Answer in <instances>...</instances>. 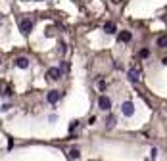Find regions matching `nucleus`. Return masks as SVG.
Returning a JSON list of instances; mask_svg holds the SVG:
<instances>
[{"label":"nucleus","mask_w":167,"mask_h":161,"mask_svg":"<svg viewBox=\"0 0 167 161\" xmlns=\"http://www.w3.org/2000/svg\"><path fill=\"white\" fill-rule=\"evenodd\" d=\"M98 107L104 111H109V107H112V100H109L108 96H100L98 98Z\"/></svg>","instance_id":"f257e3e1"},{"label":"nucleus","mask_w":167,"mask_h":161,"mask_svg":"<svg viewBox=\"0 0 167 161\" xmlns=\"http://www.w3.org/2000/svg\"><path fill=\"white\" fill-rule=\"evenodd\" d=\"M19 29H21L23 35H29L31 31H33V21H31V19H21V23H19Z\"/></svg>","instance_id":"f03ea898"},{"label":"nucleus","mask_w":167,"mask_h":161,"mask_svg":"<svg viewBox=\"0 0 167 161\" xmlns=\"http://www.w3.org/2000/svg\"><path fill=\"white\" fill-rule=\"evenodd\" d=\"M121 111H123V115L131 117L133 113H134V104H133V102H125L123 106H121Z\"/></svg>","instance_id":"7ed1b4c3"},{"label":"nucleus","mask_w":167,"mask_h":161,"mask_svg":"<svg viewBox=\"0 0 167 161\" xmlns=\"http://www.w3.org/2000/svg\"><path fill=\"white\" fill-rule=\"evenodd\" d=\"M46 77L52 81H58L60 77H61V71H60V67H50L48 69V73H46Z\"/></svg>","instance_id":"20e7f679"},{"label":"nucleus","mask_w":167,"mask_h":161,"mask_svg":"<svg viewBox=\"0 0 167 161\" xmlns=\"http://www.w3.org/2000/svg\"><path fill=\"white\" fill-rule=\"evenodd\" d=\"M46 100H48V104H56V102L60 100V92L58 90H50L48 96H46Z\"/></svg>","instance_id":"39448f33"},{"label":"nucleus","mask_w":167,"mask_h":161,"mask_svg":"<svg viewBox=\"0 0 167 161\" xmlns=\"http://www.w3.org/2000/svg\"><path fill=\"white\" fill-rule=\"evenodd\" d=\"M15 65H17L19 69H27V67H29V60L21 56V58H17V60H15Z\"/></svg>","instance_id":"423d86ee"},{"label":"nucleus","mask_w":167,"mask_h":161,"mask_svg":"<svg viewBox=\"0 0 167 161\" xmlns=\"http://www.w3.org/2000/svg\"><path fill=\"white\" fill-rule=\"evenodd\" d=\"M104 31H106L108 35H113L117 31V27H115V23H113V21H108L106 25H104Z\"/></svg>","instance_id":"0eeeda50"},{"label":"nucleus","mask_w":167,"mask_h":161,"mask_svg":"<svg viewBox=\"0 0 167 161\" xmlns=\"http://www.w3.org/2000/svg\"><path fill=\"white\" fill-rule=\"evenodd\" d=\"M131 39H133V35L129 33V31H121V35H119V42H129Z\"/></svg>","instance_id":"6e6552de"},{"label":"nucleus","mask_w":167,"mask_h":161,"mask_svg":"<svg viewBox=\"0 0 167 161\" xmlns=\"http://www.w3.org/2000/svg\"><path fill=\"white\" fill-rule=\"evenodd\" d=\"M129 79H131L133 82H137L138 81V71L137 69H131V71H129Z\"/></svg>","instance_id":"1a4fd4ad"},{"label":"nucleus","mask_w":167,"mask_h":161,"mask_svg":"<svg viewBox=\"0 0 167 161\" xmlns=\"http://www.w3.org/2000/svg\"><path fill=\"white\" fill-rule=\"evenodd\" d=\"M158 46H159V48H165V46H167V37H165V35L158 39Z\"/></svg>","instance_id":"9d476101"},{"label":"nucleus","mask_w":167,"mask_h":161,"mask_svg":"<svg viewBox=\"0 0 167 161\" xmlns=\"http://www.w3.org/2000/svg\"><path fill=\"white\" fill-rule=\"evenodd\" d=\"M69 155H71L73 159H77V157H79V155H81V152H79V150H77V148H71V150H69Z\"/></svg>","instance_id":"9b49d317"},{"label":"nucleus","mask_w":167,"mask_h":161,"mask_svg":"<svg viewBox=\"0 0 167 161\" xmlns=\"http://www.w3.org/2000/svg\"><path fill=\"white\" fill-rule=\"evenodd\" d=\"M148 56H150V50H148V48H142V50H140V58H148Z\"/></svg>","instance_id":"f8f14e48"},{"label":"nucleus","mask_w":167,"mask_h":161,"mask_svg":"<svg viewBox=\"0 0 167 161\" xmlns=\"http://www.w3.org/2000/svg\"><path fill=\"white\" fill-rule=\"evenodd\" d=\"M77 125H79V121H77V119H75V121H71V125H69V131H73V128H75Z\"/></svg>","instance_id":"ddd939ff"}]
</instances>
